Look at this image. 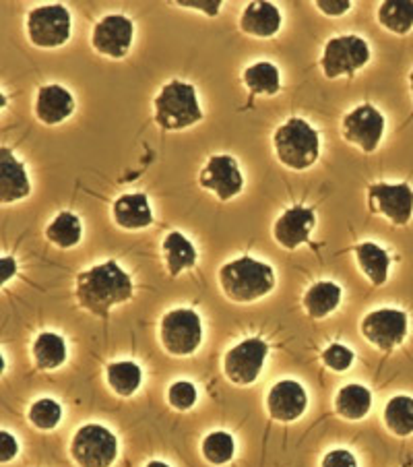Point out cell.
<instances>
[{"label":"cell","instance_id":"1","mask_svg":"<svg viewBox=\"0 0 413 467\" xmlns=\"http://www.w3.org/2000/svg\"><path fill=\"white\" fill-rule=\"evenodd\" d=\"M132 298V282L116 261L96 265L77 275V302L91 315L108 318L114 306Z\"/></svg>","mask_w":413,"mask_h":467},{"label":"cell","instance_id":"2","mask_svg":"<svg viewBox=\"0 0 413 467\" xmlns=\"http://www.w3.org/2000/svg\"><path fill=\"white\" fill-rule=\"evenodd\" d=\"M220 284L230 300L254 302L273 292L275 271H273L271 265L244 254L236 261L223 265L220 269Z\"/></svg>","mask_w":413,"mask_h":467},{"label":"cell","instance_id":"3","mask_svg":"<svg viewBox=\"0 0 413 467\" xmlns=\"http://www.w3.org/2000/svg\"><path fill=\"white\" fill-rule=\"evenodd\" d=\"M277 160L290 170H308L315 166L321 153L318 132L306 120L290 119L275 130L273 137Z\"/></svg>","mask_w":413,"mask_h":467},{"label":"cell","instance_id":"4","mask_svg":"<svg viewBox=\"0 0 413 467\" xmlns=\"http://www.w3.org/2000/svg\"><path fill=\"white\" fill-rule=\"evenodd\" d=\"M155 122L163 130H184L202 120L197 91L191 83L170 81L155 98Z\"/></svg>","mask_w":413,"mask_h":467},{"label":"cell","instance_id":"5","mask_svg":"<svg viewBox=\"0 0 413 467\" xmlns=\"http://www.w3.org/2000/svg\"><path fill=\"white\" fill-rule=\"evenodd\" d=\"M370 46L357 36H339L331 37L325 46L321 68L326 79L337 77H354L360 68L368 65Z\"/></svg>","mask_w":413,"mask_h":467},{"label":"cell","instance_id":"6","mask_svg":"<svg viewBox=\"0 0 413 467\" xmlns=\"http://www.w3.org/2000/svg\"><path fill=\"white\" fill-rule=\"evenodd\" d=\"M71 455L81 467H110L119 455V441L101 424H85L75 432Z\"/></svg>","mask_w":413,"mask_h":467},{"label":"cell","instance_id":"7","mask_svg":"<svg viewBox=\"0 0 413 467\" xmlns=\"http://www.w3.org/2000/svg\"><path fill=\"white\" fill-rule=\"evenodd\" d=\"M161 346L171 356H191L202 341V325L191 308H176L161 318Z\"/></svg>","mask_w":413,"mask_h":467},{"label":"cell","instance_id":"8","mask_svg":"<svg viewBox=\"0 0 413 467\" xmlns=\"http://www.w3.org/2000/svg\"><path fill=\"white\" fill-rule=\"evenodd\" d=\"M29 40L37 48H58L71 37V13L62 5H46L27 15Z\"/></svg>","mask_w":413,"mask_h":467},{"label":"cell","instance_id":"9","mask_svg":"<svg viewBox=\"0 0 413 467\" xmlns=\"http://www.w3.org/2000/svg\"><path fill=\"white\" fill-rule=\"evenodd\" d=\"M408 315L397 308H378L364 317L362 336L380 352H393L408 337Z\"/></svg>","mask_w":413,"mask_h":467},{"label":"cell","instance_id":"10","mask_svg":"<svg viewBox=\"0 0 413 467\" xmlns=\"http://www.w3.org/2000/svg\"><path fill=\"white\" fill-rule=\"evenodd\" d=\"M269 354L267 341L261 337L244 339L243 344L233 346L223 360V372L233 385H253L259 379L264 358Z\"/></svg>","mask_w":413,"mask_h":467},{"label":"cell","instance_id":"11","mask_svg":"<svg viewBox=\"0 0 413 467\" xmlns=\"http://www.w3.org/2000/svg\"><path fill=\"white\" fill-rule=\"evenodd\" d=\"M385 116L370 104L357 106L341 122L343 139L357 145L364 153H374L385 135Z\"/></svg>","mask_w":413,"mask_h":467},{"label":"cell","instance_id":"12","mask_svg":"<svg viewBox=\"0 0 413 467\" xmlns=\"http://www.w3.org/2000/svg\"><path fill=\"white\" fill-rule=\"evenodd\" d=\"M368 209L383 213L395 225H408L413 215V189L409 184L378 182L368 189Z\"/></svg>","mask_w":413,"mask_h":467},{"label":"cell","instance_id":"13","mask_svg":"<svg viewBox=\"0 0 413 467\" xmlns=\"http://www.w3.org/2000/svg\"><path fill=\"white\" fill-rule=\"evenodd\" d=\"M199 182L205 191H213L220 201H230L244 189V178L232 155H213L201 170Z\"/></svg>","mask_w":413,"mask_h":467},{"label":"cell","instance_id":"14","mask_svg":"<svg viewBox=\"0 0 413 467\" xmlns=\"http://www.w3.org/2000/svg\"><path fill=\"white\" fill-rule=\"evenodd\" d=\"M91 44L108 58H124L132 44V21L124 15H108L93 27Z\"/></svg>","mask_w":413,"mask_h":467},{"label":"cell","instance_id":"15","mask_svg":"<svg viewBox=\"0 0 413 467\" xmlns=\"http://www.w3.org/2000/svg\"><path fill=\"white\" fill-rule=\"evenodd\" d=\"M316 223V215L313 209L294 205L282 213V217L273 225V238L277 240L279 246L294 251L300 244L308 243L310 232Z\"/></svg>","mask_w":413,"mask_h":467},{"label":"cell","instance_id":"16","mask_svg":"<svg viewBox=\"0 0 413 467\" xmlns=\"http://www.w3.org/2000/svg\"><path fill=\"white\" fill-rule=\"evenodd\" d=\"M308 406V395L295 380H279L267 395L269 416L277 422H294L302 418Z\"/></svg>","mask_w":413,"mask_h":467},{"label":"cell","instance_id":"17","mask_svg":"<svg viewBox=\"0 0 413 467\" xmlns=\"http://www.w3.org/2000/svg\"><path fill=\"white\" fill-rule=\"evenodd\" d=\"M29 192L31 184L26 166L15 158L13 151L3 147L0 150V203H15V201L26 199Z\"/></svg>","mask_w":413,"mask_h":467},{"label":"cell","instance_id":"18","mask_svg":"<svg viewBox=\"0 0 413 467\" xmlns=\"http://www.w3.org/2000/svg\"><path fill=\"white\" fill-rule=\"evenodd\" d=\"M73 112L75 98L73 93L67 88H62V85H46V88L37 91L36 116L40 122L54 127V124L67 120Z\"/></svg>","mask_w":413,"mask_h":467},{"label":"cell","instance_id":"19","mask_svg":"<svg viewBox=\"0 0 413 467\" xmlns=\"http://www.w3.org/2000/svg\"><path fill=\"white\" fill-rule=\"evenodd\" d=\"M114 222L122 230H143L153 223V213L150 207V199L143 192L122 194L114 201L112 207Z\"/></svg>","mask_w":413,"mask_h":467},{"label":"cell","instance_id":"20","mask_svg":"<svg viewBox=\"0 0 413 467\" xmlns=\"http://www.w3.org/2000/svg\"><path fill=\"white\" fill-rule=\"evenodd\" d=\"M282 27V13L273 3L259 0V3H248L240 19V29L254 37H273Z\"/></svg>","mask_w":413,"mask_h":467},{"label":"cell","instance_id":"21","mask_svg":"<svg viewBox=\"0 0 413 467\" xmlns=\"http://www.w3.org/2000/svg\"><path fill=\"white\" fill-rule=\"evenodd\" d=\"M161 248L163 254H166L168 274L171 277H178L184 269H191L197 263V251H194L191 240L181 232H170Z\"/></svg>","mask_w":413,"mask_h":467},{"label":"cell","instance_id":"22","mask_svg":"<svg viewBox=\"0 0 413 467\" xmlns=\"http://www.w3.org/2000/svg\"><path fill=\"white\" fill-rule=\"evenodd\" d=\"M356 259L360 263L364 275L370 279L372 285H385L388 279V269H391V259L385 248L374 243H362L356 246Z\"/></svg>","mask_w":413,"mask_h":467},{"label":"cell","instance_id":"23","mask_svg":"<svg viewBox=\"0 0 413 467\" xmlns=\"http://www.w3.org/2000/svg\"><path fill=\"white\" fill-rule=\"evenodd\" d=\"M372 408V393L364 385H346L335 397V410L346 420H362Z\"/></svg>","mask_w":413,"mask_h":467},{"label":"cell","instance_id":"24","mask_svg":"<svg viewBox=\"0 0 413 467\" xmlns=\"http://www.w3.org/2000/svg\"><path fill=\"white\" fill-rule=\"evenodd\" d=\"M341 294V285L333 282H318L310 285V290L304 294V308L313 318H325L339 306Z\"/></svg>","mask_w":413,"mask_h":467},{"label":"cell","instance_id":"25","mask_svg":"<svg viewBox=\"0 0 413 467\" xmlns=\"http://www.w3.org/2000/svg\"><path fill=\"white\" fill-rule=\"evenodd\" d=\"M378 23L397 36L413 29V0H385L378 6Z\"/></svg>","mask_w":413,"mask_h":467},{"label":"cell","instance_id":"26","mask_svg":"<svg viewBox=\"0 0 413 467\" xmlns=\"http://www.w3.org/2000/svg\"><path fill=\"white\" fill-rule=\"evenodd\" d=\"M34 360L40 370H57L67 360V344L57 333H42L34 341Z\"/></svg>","mask_w":413,"mask_h":467},{"label":"cell","instance_id":"27","mask_svg":"<svg viewBox=\"0 0 413 467\" xmlns=\"http://www.w3.org/2000/svg\"><path fill=\"white\" fill-rule=\"evenodd\" d=\"M243 81L251 89L253 96H275L279 88H282L277 67L264 60L248 67L243 75Z\"/></svg>","mask_w":413,"mask_h":467},{"label":"cell","instance_id":"28","mask_svg":"<svg viewBox=\"0 0 413 467\" xmlns=\"http://www.w3.org/2000/svg\"><path fill=\"white\" fill-rule=\"evenodd\" d=\"M81 236H83V228H81L79 217L71 212L58 213L48 228H46V238L58 248L77 246L81 243Z\"/></svg>","mask_w":413,"mask_h":467},{"label":"cell","instance_id":"29","mask_svg":"<svg viewBox=\"0 0 413 467\" xmlns=\"http://www.w3.org/2000/svg\"><path fill=\"white\" fill-rule=\"evenodd\" d=\"M106 379L116 395L130 397L141 387L143 370L135 362H114L106 368Z\"/></svg>","mask_w":413,"mask_h":467},{"label":"cell","instance_id":"30","mask_svg":"<svg viewBox=\"0 0 413 467\" xmlns=\"http://www.w3.org/2000/svg\"><path fill=\"white\" fill-rule=\"evenodd\" d=\"M385 424L397 437H409V434H413V397H393L385 408Z\"/></svg>","mask_w":413,"mask_h":467},{"label":"cell","instance_id":"31","mask_svg":"<svg viewBox=\"0 0 413 467\" xmlns=\"http://www.w3.org/2000/svg\"><path fill=\"white\" fill-rule=\"evenodd\" d=\"M233 453H236V442H233L232 434L228 432H212L202 441V455L209 463L223 465L232 462Z\"/></svg>","mask_w":413,"mask_h":467},{"label":"cell","instance_id":"32","mask_svg":"<svg viewBox=\"0 0 413 467\" xmlns=\"http://www.w3.org/2000/svg\"><path fill=\"white\" fill-rule=\"evenodd\" d=\"M62 420V408L58 401L54 400H37L34 406L29 408V422L40 431H52L57 428Z\"/></svg>","mask_w":413,"mask_h":467},{"label":"cell","instance_id":"33","mask_svg":"<svg viewBox=\"0 0 413 467\" xmlns=\"http://www.w3.org/2000/svg\"><path fill=\"white\" fill-rule=\"evenodd\" d=\"M168 401L171 408H176L181 411L191 410V408H194V403H197V387L189 383V380H178V383L170 387Z\"/></svg>","mask_w":413,"mask_h":467},{"label":"cell","instance_id":"34","mask_svg":"<svg viewBox=\"0 0 413 467\" xmlns=\"http://www.w3.org/2000/svg\"><path fill=\"white\" fill-rule=\"evenodd\" d=\"M354 358L356 356L352 349L341 344H331L323 352V362L329 366L331 370H337V372H346L349 366L354 364Z\"/></svg>","mask_w":413,"mask_h":467},{"label":"cell","instance_id":"35","mask_svg":"<svg viewBox=\"0 0 413 467\" xmlns=\"http://www.w3.org/2000/svg\"><path fill=\"white\" fill-rule=\"evenodd\" d=\"M323 467H357V462L349 451L335 449L325 455Z\"/></svg>","mask_w":413,"mask_h":467},{"label":"cell","instance_id":"36","mask_svg":"<svg viewBox=\"0 0 413 467\" xmlns=\"http://www.w3.org/2000/svg\"><path fill=\"white\" fill-rule=\"evenodd\" d=\"M318 6V11H323L329 17H341L346 15L349 9H352V0H316L315 3Z\"/></svg>","mask_w":413,"mask_h":467},{"label":"cell","instance_id":"37","mask_svg":"<svg viewBox=\"0 0 413 467\" xmlns=\"http://www.w3.org/2000/svg\"><path fill=\"white\" fill-rule=\"evenodd\" d=\"M174 5L178 6H186V9H199L202 13H207L209 17H215L222 9V0H176Z\"/></svg>","mask_w":413,"mask_h":467},{"label":"cell","instance_id":"38","mask_svg":"<svg viewBox=\"0 0 413 467\" xmlns=\"http://www.w3.org/2000/svg\"><path fill=\"white\" fill-rule=\"evenodd\" d=\"M17 451H19V445H17V441H15L13 434L6 431L0 432V462L3 463L13 462L15 455H17Z\"/></svg>","mask_w":413,"mask_h":467},{"label":"cell","instance_id":"39","mask_svg":"<svg viewBox=\"0 0 413 467\" xmlns=\"http://www.w3.org/2000/svg\"><path fill=\"white\" fill-rule=\"evenodd\" d=\"M15 271H17V263H15L13 256H3V259H0V282H9L15 275Z\"/></svg>","mask_w":413,"mask_h":467},{"label":"cell","instance_id":"40","mask_svg":"<svg viewBox=\"0 0 413 467\" xmlns=\"http://www.w3.org/2000/svg\"><path fill=\"white\" fill-rule=\"evenodd\" d=\"M147 467H170V465L163 462H151V463H147Z\"/></svg>","mask_w":413,"mask_h":467},{"label":"cell","instance_id":"41","mask_svg":"<svg viewBox=\"0 0 413 467\" xmlns=\"http://www.w3.org/2000/svg\"><path fill=\"white\" fill-rule=\"evenodd\" d=\"M409 85H411V96H413V71H411V75H409Z\"/></svg>","mask_w":413,"mask_h":467}]
</instances>
